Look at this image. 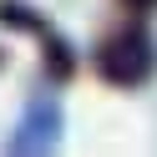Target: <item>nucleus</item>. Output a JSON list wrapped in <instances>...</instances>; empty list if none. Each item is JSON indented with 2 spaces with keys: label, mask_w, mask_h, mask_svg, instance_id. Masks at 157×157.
<instances>
[{
  "label": "nucleus",
  "mask_w": 157,
  "mask_h": 157,
  "mask_svg": "<svg viewBox=\"0 0 157 157\" xmlns=\"http://www.w3.org/2000/svg\"><path fill=\"white\" fill-rule=\"evenodd\" d=\"M122 5H127L132 15H147V10H157V0H122Z\"/></svg>",
  "instance_id": "20e7f679"
},
{
  "label": "nucleus",
  "mask_w": 157,
  "mask_h": 157,
  "mask_svg": "<svg viewBox=\"0 0 157 157\" xmlns=\"http://www.w3.org/2000/svg\"><path fill=\"white\" fill-rule=\"evenodd\" d=\"M91 66H96V76H101L106 86H117V91H142V86L157 76V36L147 31L142 21L117 25V31H106L101 41H96Z\"/></svg>",
  "instance_id": "f257e3e1"
},
{
  "label": "nucleus",
  "mask_w": 157,
  "mask_h": 157,
  "mask_svg": "<svg viewBox=\"0 0 157 157\" xmlns=\"http://www.w3.org/2000/svg\"><path fill=\"white\" fill-rule=\"evenodd\" d=\"M0 71H5V51H0Z\"/></svg>",
  "instance_id": "39448f33"
},
{
  "label": "nucleus",
  "mask_w": 157,
  "mask_h": 157,
  "mask_svg": "<svg viewBox=\"0 0 157 157\" xmlns=\"http://www.w3.org/2000/svg\"><path fill=\"white\" fill-rule=\"evenodd\" d=\"M0 25H5V31L31 36V41L41 46V66H46V76H51L56 86H66L76 71H81V56H76L71 36H66L56 21H46L31 0H0Z\"/></svg>",
  "instance_id": "f03ea898"
},
{
  "label": "nucleus",
  "mask_w": 157,
  "mask_h": 157,
  "mask_svg": "<svg viewBox=\"0 0 157 157\" xmlns=\"http://www.w3.org/2000/svg\"><path fill=\"white\" fill-rule=\"evenodd\" d=\"M61 132H66V112H61V101H56L51 91H36L31 101H25L15 132L5 137V152H10V157H41V152H56Z\"/></svg>",
  "instance_id": "7ed1b4c3"
}]
</instances>
